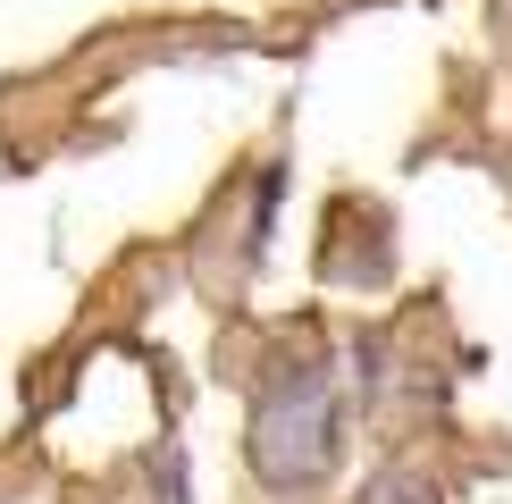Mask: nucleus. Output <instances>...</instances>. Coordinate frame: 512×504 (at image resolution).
<instances>
[{"instance_id": "1", "label": "nucleus", "mask_w": 512, "mask_h": 504, "mask_svg": "<svg viewBox=\"0 0 512 504\" xmlns=\"http://www.w3.org/2000/svg\"><path fill=\"white\" fill-rule=\"evenodd\" d=\"M328 437H336V395H328V378H294V387H277L269 404H261L252 462L294 488V479L328 471Z\"/></svg>"}]
</instances>
